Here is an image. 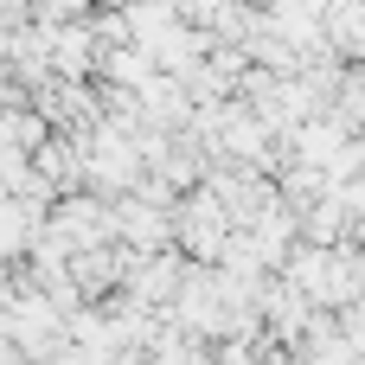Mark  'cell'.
Instances as JSON below:
<instances>
[{"mask_svg":"<svg viewBox=\"0 0 365 365\" xmlns=\"http://www.w3.org/2000/svg\"><path fill=\"white\" fill-rule=\"evenodd\" d=\"M32 0H0V19H13V13H26Z\"/></svg>","mask_w":365,"mask_h":365,"instance_id":"obj_2","label":"cell"},{"mask_svg":"<svg viewBox=\"0 0 365 365\" xmlns=\"http://www.w3.org/2000/svg\"><path fill=\"white\" fill-rule=\"evenodd\" d=\"M51 19H77V13H90V0H38Z\"/></svg>","mask_w":365,"mask_h":365,"instance_id":"obj_1","label":"cell"}]
</instances>
